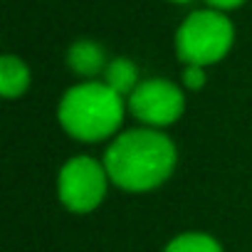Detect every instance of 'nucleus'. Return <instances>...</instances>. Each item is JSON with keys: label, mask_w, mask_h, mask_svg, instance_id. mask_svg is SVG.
<instances>
[{"label": "nucleus", "mask_w": 252, "mask_h": 252, "mask_svg": "<svg viewBox=\"0 0 252 252\" xmlns=\"http://www.w3.org/2000/svg\"><path fill=\"white\" fill-rule=\"evenodd\" d=\"M101 161L114 186L126 193H146L171 178L178 151L166 134L146 126L119 134Z\"/></svg>", "instance_id": "f257e3e1"}, {"label": "nucleus", "mask_w": 252, "mask_h": 252, "mask_svg": "<svg viewBox=\"0 0 252 252\" xmlns=\"http://www.w3.org/2000/svg\"><path fill=\"white\" fill-rule=\"evenodd\" d=\"M62 129L84 144L111 139L124 121V96L106 82L87 79L64 92L57 106Z\"/></svg>", "instance_id": "f03ea898"}, {"label": "nucleus", "mask_w": 252, "mask_h": 252, "mask_svg": "<svg viewBox=\"0 0 252 252\" xmlns=\"http://www.w3.org/2000/svg\"><path fill=\"white\" fill-rule=\"evenodd\" d=\"M232 40V23L220 10H195L181 23L176 32V52L186 64L208 67L230 52Z\"/></svg>", "instance_id": "7ed1b4c3"}, {"label": "nucleus", "mask_w": 252, "mask_h": 252, "mask_svg": "<svg viewBox=\"0 0 252 252\" xmlns=\"http://www.w3.org/2000/svg\"><path fill=\"white\" fill-rule=\"evenodd\" d=\"M109 188V173L104 161L92 156H74L60 168L57 193L67 210L72 213H92L101 205Z\"/></svg>", "instance_id": "20e7f679"}, {"label": "nucleus", "mask_w": 252, "mask_h": 252, "mask_svg": "<svg viewBox=\"0 0 252 252\" xmlns=\"http://www.w3.org/2000/svg\"><path fill=\"white\" fill-rule=\"evenodd\" d=\"M126 106L146 126L163 129V126H171L183 116L186 94L178 84L168 79H144L131 92Z\"/></svg>", "instance_id": "39448f33"}, {"label": "nucleus", "mask_w": 252, "mask_h": 252, "mask_svg": "<svg viewBox=\"0 0 252 252\" xmlns=\"http://www.w3.org/2000/svg\"><path fill=\"white\" fill-rule=\"evenodd\" d=\"M67 64L74 74L84 79H94L96 74H104L109 62H106V52L101 45L92 40H77L67 52Z\"/></svg>", "instance_id": "423d86ee"}, {"label": "nucleus", "mask_w": 252, "mask_h": 252, "mask_svg": "<svg viewBox=\"0 0 252 252\" xmlns=\"http://www.w3.org/2000/svg\"><path fill=\"white\" fill-rule=\"evenodd\" d=\"M30 87V69L15 55H3L0 60V92L5 99H18Z\"/></svg>", "instance_id": "0eeeda50"}, {"label": "nucleus", "mask_w": 252, "mask_h": 252, "mask_svg": "<svg viewBox=\"0 0 252 252\" xmlns=\"http://www.w3.org/2000/svg\"><path fill=\"white\" fill-rule=\"evenodd\" d=\"M101 82H106L116 94H121V96L129 99L131 92L139 87V69H136V64H134L131 60L116 57V60H111V62L106 64Z\"/></svg>", "instance_id": "6e6552de"}, {"label": "nucleus", "mask_w": 252, "mask_h": 252, "mask_svg": "<svg viewBox=\"0 0 252 252\" xmlns=\"http://www.w3.org/2000/svg\"><path fill=\"white\" fill-rule=\"evenodd\" d=\"M163 252H222V245L208 232H183L173 237Z\"/></svg>", "instance_id": "1a4fd4ad"}, {"label": "nucleus", "mask_w": 252, "mask_h": 252, "mask_svg": "<svg viewBox=\"0 0 252 252\" xmlns=\"http://www.w3.org/2000/svg\"><path fill=\"white\" fill-rule=\"evenodd\" d=\"M181 82H183V89L188 92H200L205 87V67H198V64H186L183 74H181Z\"/></svg>", "instance_id": "9d476101"}, {"label": "nucleus", "mask_w": 252, "mask_h": 252, "mask_svg": "<svg viewBox=\"0 0 252 252\" xmlns=\"http://www.w3.org/2000/svg\"><path fill=\"white\" fill-rule=\"evenodd\" d=\"M205 3L213 8V10H235V8H240L245 0H205Z\"/></svg>", "instance_id": "9b49d317"}, {"label": "nucleus", "mask_w": 252, "mask_h": 252, "mask_svg": "<svg viewBox=\"0 0 252 252\" xmlns=\"http://www.w3.org/2000/svg\"><path fill=\"white\" fill-rule=\"evenodd\" d=\"M171 3H190V0H171Z\"/></svg>", "instance_id": "f8f14e48"}]
</instances>
